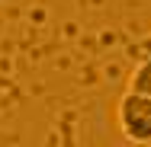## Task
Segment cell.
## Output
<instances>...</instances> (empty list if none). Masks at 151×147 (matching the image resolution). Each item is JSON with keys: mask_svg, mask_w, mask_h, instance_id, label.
Masks as SVG:
<instances>
[{"mask_svg": "<svg viewBox=\"0 0 151 147\" xmlns=\"http://www.w3.org/2000/svg\"><path fill=\"white\" fill-rule=\"evenodd\" d=\"M116 121L125 141L138 147H151V99L125 93L116 106Z\"/></svg>", "mask_w": 151, "mask_h": 147, "instance_id": "6da1fadb", "label": "cell"}, {"mask_svg": "<svg viewBox=\"0 0 151 147\" xmlns=\"http://www.w3.org/2000/svg\"><path fill=\"white\" fill-rule=\"evenodd\" d=\"M129 93L151 99V58H145L135 70H132V77H129Z\"/></svg>", "mask_w": 151, "mask_h": 147, "instance_id": "7a4b0ae2", "label": "cell"}, {"mask_svg": "<svg viewBox=\"0 0 151 147\" xmlns=\"http://www.w3.org/2000/svg\"><path fill=\"white\" fill-rule=\"evenodd\" d=\"M6 144H10V138H6L3 131H0V147H6Z\"/></svg>", "mask_w": 151, "mask_h": 147, "instance_id": "3957f363", "label": "cell"}]
</instances>
